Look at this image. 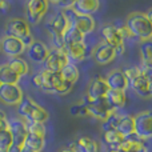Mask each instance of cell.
I'll use <instances>...</instances> for the list:
<instances>
[{"label":"cell","mask_w":152,"mask_h":152,"mask_svg":"<svg viewBox=\"0 0 152 152\" xmlns=\"http://www.w3.org/2000/svg\"><path fill=\"white\" fill-rule=\"evenodd\" d=\"M11 147H12V136L7 128L0 132V152H8Z\"/></svg>","instance_id":"31"},{"label":"cell","mask_w":152,"mask_h":152,"mask_svg":"<svg viewBox=\"0 0 152 152\" xmlns=\"http://www.w3.org/2000/svg\"><path fill=\"white\" fill-rule=\"evenodd\" d=\"M105 100L110 103V105L115 111L121 110L126 105L127 102V95L123 91H113V89H108L107 95H105Z\"/></svg>","instance_id":"23"},{"label":"cell","mask_w":152,"mask_h":152,"mask_svg":"<svg viewBox=\"0 0 152 152\" xmlns=\"http://www.w3.org/2000/svg\"><path fill=\"white\" fill-rule=\"evenodd\" d=\"M108 89L110 88H108L104 77H99L97 76V77H94L88 83L86 97L88 100H96V99H100V97H105Z\"/></svg>","instance_id":"15"},{"label":"cell","mask_w":152,"mask_h":152,"mask_svg":"<svg viewBox=\"0 0 152 152\" xmlns=\"http://www.w3.org/2000/svg\"><path fill=\"white\" fill-rule=\"evenodd\" d=\"M69 63L68 58H67L64 50H56V48H52L50 50V53H48L47 59L44 60V69L50 72H59L64 66Z\"/></svg>","instance_id":"11"},{"label":"cell","mask_w":152,"mask_h":152,"mask_svg":"<svg viewBox=\"0 0 152 152\" xmlns=\"http://www.w3.org/2000/svg\"><path fill=\"white\" fill-rule=\"evenodd\" d=\"M34 36H32V35H28V36H26V37H23V39H21V42H23V44H24V47L26 48H28L29 45L32 44V43H34Z\"/></svg>","instance_id":"35"},{"label":"cell","mask_w":152,"mask_h":152,"mask_svg":"<svg viewBox=\"0 0 152 152\" xmlns=\"http://www.w3.org/2000/svg\"><path fill=\"white\" fill-rule=\"evenodd\" d=\"M77 31H80L81 34L86 36V35L91 34V32L95 31V27H96V23H95V19L92 16H76V20L74 23V26Z\"/></svg>","instance_id":"22"},{"label":"cell","mask_w":152,"mask_h":152,"mask_svg":"<svg viewBox=\"0 0 152 152\" xmlns=\"http://www.w3.org/2000/svg\"><path fill=\"white\" fill-rule=\"evenodd\" d=\"M116 131L123 137H129L135 135V126H134V116L132 115H121L120 121L116 126Z\"/></svg>","instance_id":"21"},{"label":"cell","mask_w":152,"mask_h":152,"mask_svg":"<svg viewBox=\"0 0 152 152\" xmlns=\"http://www.w3.org/2000/svg\"><path fill=\"white\" fill-rule=\"evenodd\" d=\"M24 95L18 84H0V102L7 105H19Z\"/></svg>","instance_id":"10"},{"label":"cell","mask_w":152,"mask_h":152,"mask_svg":"<svg viewBox=\"0 0 152 152\" xmlns=\"http://www.w3.org/2000/svg\"><path fill=\"white\" fill-rule=\"evenodd\" d=\"M91 55H92L94 60L96 61L97 64H100V66H105V64H110L115 60L118 52H116L112 47H110L108 44H105V43H99V44L92 50Z\"/></svg>","instance_id":"13"},{"label":"cell","mask_w":152,"mask_h":152,"mask_svg":"<svg viewBox=\"0 0 152 152\" xmlns=\"http://www.w3.org/2000/svg\"><path fill=\"white\" fill-rule=\"evenodd\" d=\"M102 37L110 47H112L118 53L124 52V37L120 32V28H118L113 24H105L102 28Z\"/></svg>","instance_id":"7"},{"label":"cell","mask_w":152,"mask_h":152,"mask_svg":"<svg viewBox=\"0 0 152 152\" xmlns=\"http://www.w3.org/2000/svg\"><path fill=\"white\" fill-rule=\"evenodd\" d=\"M60 152H77L76 151V148H75V145L72 144L71 147H68V148H64V150H61Z\"/></svg>","instance_id":"38"},{"label":"cell","mask_w":152,"mask_h":152,"mask_svg":"<svg viewBox=\"0 0 152 152\" xmlns=\"http://www.w3.org/2000/svg\"><path fill=\"white\" fill-rule=\"evenodd\" d=\"M26 50L27 53H28V58L34 63H39V64L44 63V60L47 59L48 53H50V48L45 45V43L40 42V40H34V43Z\"/></svg>","instance_id":"17"},{"label":"cell","mask_w":152,"mask_h":152,"mask_svg":"<svg viewBox=\"0 0 152 152\" xmlns=\"http://www.w3.org/2000/svg\"><path fill=\"white\" fill-rule=\"evenodd\" d=\"M18 115L26 123H44L48 119V112L45 108L37 104L34 99L24 96L23 100L18 105Z\"/></svg>","instance_id":"3"},{"label":"cell","mask_w":152,"mask_h":152,"mask_svg":"<svg viewBox=\"0 0 152 152\" xmlns=\"http://www.w3.org/2000/svg\"><path fill=\"white\" fill-rule=\"evenodd\" d=\"M8 131L12 136V144L16 147H24V142L27 139V123L21 119H13L8 120Z\"/></svg>","instance_id":"12"},{"label":"cell","mask_w":152,"mask_h":152,"mask_svg":"<svg viewBox=\"0 0 152 152\" xmlns=\"http://www.w3.org/2000/svg\"><path fill=\"white\" fill-rule=\"evenodd\" d=\"M20 152H34V151H31V150H27V148H24V147H23V148H21V151H20Z\"/></svg>","instance_id":"41"},{"label":"cell","mask_w":152,"mask_h":152,"mask_svg":"<svg viewBox=\"0 0 152 152\" xmlns=\"http://www.w3.org/2000/svg\"><path fill=\"white\" fill-rule=\"evenodd\" d=\"M10 8V4L5 1H0V11L1 12H7V10Z\"/></svg>","instance_id":"37"},{"label":"cell","mask_w":152,"mask_h":152,"mask_svg":"<svg viewBox=\"0 0 152 152\" xmlns=\"http://www.w3.org/2000/svg\"><path fill=\"white\" fill-rule=\"evenodd\" d=\"M71 115L77 116V118H86V116H88V113L86 111V107L81 103H79V104H75L71 107Z\"/></svg>","instance_id":"33"},{"label":"cell","mask_w":152,"mask_h":152,"mask_svg":"<svg viewBox=\"0 0 152 152\" xmlns=\"http://www.w3.org/2000/svg\"><path fill=\"white\" fill-rule=\"evenodd\" d=\"M0 45H1V51L10 58H19L21 53L26 51L23 42L20 39L11 36H4L0 40Z\"/></svg>","instance_id":"14"},{"label":"cell","mask_w":152,"mask_h":152,"mask_svg":"<svg viewBox=\"0 0 152 152\" xmlns=\"http://www.w3.org/2000/svg\"><path fill=\"white\" fill-rule=\"evenodd\" d=\"M84 37L86 36H84L80 31H77L75 27H69V28L67 29V32L64 34V36H63V42H64V45L75 44V43H83Z\"/></svg>","instance_id":"30"},{"label":"cell","mask_w":152,"mask_h":152,"mask_svg":"<svg viewBox=\"0 0 152 152\" xmlns=\"http://www.w3.org/2000/svg\"><path fill=\"white\" fill-rule=\"evenodd\" d=\"M81 104L86 107L88 116L102 121H105L115 112V110L110 105V103L105 100V97H100V99H96V100H88L84 96L83 100H81Z\"/></svg>","instance_id":"4"},{"label":"cell","mask_w":152,"mask_h":152,"mask_svg":"<svg viewBox=\"0 0 152 152\" xmlns=\"http://www.w3.org/2000/svg\"><path fill=\"white\" fill-rule=\"evenodd\" d=\"M48 11L47 0H31L26 4V20L28 24H37L42 21Z\"/></svg>","instance_id":"8"},{"label":"cell","mask_w":152,"mask_h":152,"mask_svg":"<svg viewBox=\"0 0 152 152\" xmlns=\"http://www.w3.org/2000/svg\"><path fill=\"white\" fill-rule=\"evenodd\" d=\"M20 151H21L20 147H16V145H13V144H12V147L8 150V152H20Z\"/></svg>","instance_id":"39"},{"label":"cell","mask_w":152,"mask_h":152,"mask_svg":"<svg viewBox=\"0 0 152 152\" xmlns=\"http://www.w3.org/2000/svg\"><path fill=\"white\" fill-rule=\"evenodd\" d=\"M151 68H142L140 67L139 74L128 80V87L134 89V92L137 96L144 97V99H148L151 96Z\"/></svg>","instance_id":"5"},{"label":"cell","mask_w":152,"mask_h":152,"mask_svg":"<svg viewBox=\"0 0 152 152\" xmlns=\"http://www.w3.org/2000/svg\"><path fill=\"white\" fill-rule=\"evenodd\" d=\"M8 128V119L3 111H0V132Z\"/></svg>","instance_id":"34"},{"label":"cell","mask_w":152,"mask_h":152,"mask_svg":"<svg viewBox=\"0 0 152 152\" xmlns=\"http://www.w3.org/2000/svg\"><path fill=\"white\" fill-rule=\"evenodd\" d=\"M27 132L32 135H37V136L45 137L47 129H45L43 123H27Z\"/></svg>","instance_id":"32"},{"label":"cell","mask_w":152,"mask_h":152,"mask_svg":"<svg viewBox=\"0 0 152 152\" xmlns=\"http://www.w3.org/2000/svg\"><path fill=\"white\" fill-rule=\"evenodd\" d=\"M8 67L12 69L13 72H16L19 76H23V75H28L29 72V67L27 64V61L21 58H11L10 60L7 61Z\"/></svg>","instance_id":"28"},{"label":"cell","mask_w":152,"mask_h":152,"mask_svg":"<svg viewBox=\"0 0 152 152\" xmlns=\"http://www.w3.org/2000/svg\"><path fill=\"white\" fill-rule=\"evenodd\" d=\"M0 40H1V39H0ZM0 52H1V45H0Z\"/></svg>","instance_id":"42"},{"label":"cell","mask_w":152,"mask_h":152,"mask_svg":"<svg viewBox=\"0 0 152 152\" xmlns=\"http://www.w3.org/2000/svg\"><path fill=\"white\" fill-rule=\"evenodd\" d=\"M69 8L79 16H91L100 8V3L97 0H76L71 3Z\"/></svg>","instance_id":"18"},{"label":"cell","mask_w":152,"mask_h":152,"mask_svg":"<svg viewBox=\"0 0 152 152\" xmlns=\"http://www.w3.org/2000/svg\"><path fill=\"white\" fill-rule=\"evenodd\" d=\"M105 83H107L108 88L113 89V91H123L126 92L128 88V79L124 75L123 69H113L111 71L108 76L104 79Z\"/></svg>","instance_id":"16"},{"label":"cell","mask_w":152,"mask_h":152,"mask_svg":"<svg viewBox=\"0 0 152 152\" xmlns=\"http://www.w3.org/2000/svg\"><path fill=\"white\" fill-rule=\"evenodd\" d=\"M32 84L36 88L42 89L47 94H56V95H66L72 89L74 84L63 81L59 75V72H50V71H40L37 75L32 77Z\"/></svg>","instance_id":"2"},{"label":"cell","mask_w":152,"mask_h":152,"mask_svg":"<svg viewBox=\"0 0 152 152\" xmlns=\"http://www.w3.org/2000/svg\"><path fill=\"white\" fill-rule=\"evenodd\" d=\"M140 60L142 68H151L152 66V44L150 42H144L140 45Z\"/></svg>","instance_id":"29"},{"label":"cell","mask_w":152,"mask_h":152,"mask_svg":"<svg viewBox=\"0 0 152 152\" xmlns=\"http://www.w3.org/2000/svg\"><path fill=\"white\" fill-rule=\"evenodd\" d=\"M123 37H135L142 43L150 42L152 36V16L144 12H132L127 16L126 26L120 28Z\"/></svg>","instance_id":"1"},{"label":"cell","mask_w":152,"mask_h":152,"mask_svg":"<svg viewBox=\"0 0 152 152\" xmlns=\"http://www.w3.org/2000/svg\"><path fill=\"white\" fill-rule=\"evenodd\" d=\"M64 52H66L69 63L74 61V64L77 63V61H83L84 59H86V56L88 55V53H87V44L84 42L64 45Z\"/></svg>","instance_id":"19"},{"label":"cell","mask_w":152,"mask_h":152,"mask_svg":"<svg viewBox=\"0 0 152 152\" xmlns=\"http://www.w3.org/2000/svg\"><path fill=\"white\" fill-rule=\"evenodd\" d=\"M20 76L8 67V64L0 66V84H18Z\"/></svg>","instance_id":"27"},{"label":"cell","mask_w":152,"mask_h":152,"mask_svg":"<svg viewBox=\"0 0 152 152\" xmlns=\"http://www.w3.org/2000/svg\"><path fill=\"white\" fill-rule=\"evenodd\" d=\"M128 152H148V150H147V147H145L144 144H142V145H139V147H136L135 150L128 151Z\"/></svg>","instance_id":"36"},{"label":"cell","mask_w":152,"mask_h":152,"mask_svg":"<svg viewBox=\"0 0 152 152\" xmlns=\"http://www.w3.org/2000/svg\"><path fill=\"white\" fill-rule=\"evenodd\" d=\"M135 136L139 140H148L152 136V113L151 111H143L134 116Z\"/></svg>","instance_id":"6"},{"label":"cell","mask_w":152,"mask_h":152,"mask_svg":"<svg viewBox=\"0 0 152 152\" xmlns=\"http://www.w3.org/2000/svg\"><path fill=\"white\" fill-rule=\"evenodd\" d=\"M126 137H123L116 129L113 128H105L103 129V142L107 145V148H115L118 150V147L123 143V140Z\"/></svg>","instance_id":"20"},{"label":"cell","mask_w":152,"mask_h":152,"mask_svg":"<svg viewBox=\"0 0 152 152\" xmlns=\"http://www.w3.org/2000/svg\"><path fill=\"white\" fill-rule=\"evenodd\" d=\"M44 147H45V137L32 135V134L27 135V139L24 142V148L31 150L34 152H42Z\"/></svg>","instance_id":"26"},{"label":"cell","mask_w":152,"mask_h":152,"mask_svg":"<svg viewBox=\"0 0 152 152\" xmlns=\"http://www.w3.org/2000/svg\"><path fill=\"white\" fill-rule=\"evenodd\" d=\"M59 75H60L61 80L63 81H67V83H71V84H75L79 79V68L74 63H68L67 66H64L63 68L59 71Z\"/></svg>","instance_id":"25"},{"label":"cell","mask_w":152,"mask_h":152,"mask_svg":"<svg viewBox=\"0 0 152 152\" xmlns=\"http://www.w3.org/2000/svg\"><path fill=\"white\" fill-rule=\"evenodd\" d=\"M75 148L77 152H100V145L96 140L88 136H81L76 140Z\"/></svg>","instance_id":"24"},{"label":"cell","mask_w":152,"mask_h":152,"mask_svg":"<svg viewBox=\"0 0 152 152\" xmlns=\"http://www.w3.org/2000/svg\"><path fill=\"white\" fill-rule=\"evenodd\" d=\"M104 152H119L118 150H115V148H107Z\"/></svg>","instance_id":"40"},{"label":"cell","mask_w":152,"mask_h":152,"mask_svg":"<svg viewBox=\"0 0 152 152\" xmlns=\"http://www.w3.org/2000/svg\"><path fill=\"white\" fill-rule=\"evenodd\" d=\"M31 35V27L23 18H12L8 20L5 26V36L16 37V39H23V37Z\"/></svg>","instance_id":"9"}]
</instances>
